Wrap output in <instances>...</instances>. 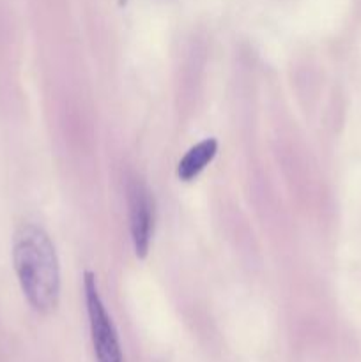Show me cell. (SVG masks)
Listing matches in <instances>:
<instances>
[{
    "mask_svg": "<svg viewBox=\"0 0 361 362\" xmlns=\"http://www.w3.org/2000/svg\"><path fill=\"white\" fill-rule=\"evenodd\" d=\"M13 264L28 304L39 313H52L59 304L60 269L48 233L30 223L21 225L13 239Z\"/></svg>",
    "mask_w": 361,
    "mask_h": 362,
    "instance_id": "1",
    "label": "cell"
},
{
    "mask_svg": "<svg viewBox=\"0 0 361 362\" xmlns=\"http://www.w3.org/2000/svg\"><path fill=\"white\" fill-rule=\"evenodd\" d=\"M216 152H218V141L214 138H205L200 144L191 147L179 161V166H177L179 179L184 180V182L197 179L204 172L205 166L214 159Z\"/></svg>",
    "mask_w": 361,
    "mask_h": 362,
    "instance_id": "4",
    "label": "cell"
},
{
    "mask_svg": "<svg viewBox=\"0 0 361 362\" xmlns=\"http://www.w3.org/2000/svg\"><path fill=\"white\" fill-rule=\"evenodd\" d=\"M85 304H87L88 325H91L92 346L98 362H124L122 350H120L119 336L115 325L103 304L101 296L98 292V283L92 272H85L84 276Z\"/></svg>",
    "mask_w": 361,
    "mask_h": 362,
    "instance_id": "2",
    "label": "cell"
},
{
    "mask_svg": "<svg viewBox=\"0 0 361 362\" xmlns=\"http://www.w3.org/2000/svg\"><path fill=\"white\" fill-rule=\"evenodd\" d=\"M127 200H130V228L134 253L138 258H145L154 233V200L140 180H131L127 187Z\"/></svg>",
    "mask_w": 361,
    "mask_h": 362,
    "instance_id": "3",
    "label": "cell"
}]
</instances>
